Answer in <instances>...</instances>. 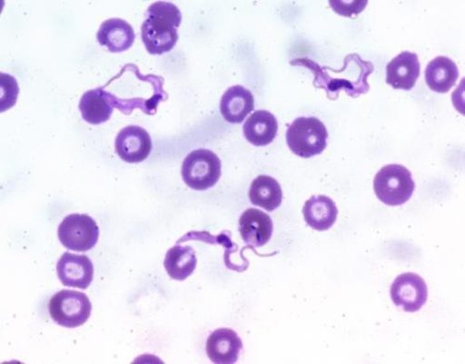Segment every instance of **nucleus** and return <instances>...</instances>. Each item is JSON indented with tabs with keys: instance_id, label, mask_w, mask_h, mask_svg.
<instances>
[{
	"instance_id": "nucleus-1",
	"label": "nucleus",
	"mask_w": 465,
	"mask_h": 364,
	"mask_svg": "<svg viewBox=\"0 0 465 364\" xmlns=\"http://www.w3.org/2000/svg\"><path fill=\"white\" fill-rule=\"evenodd\" d=\"M163 85V76L142 74L136 64H128L103 89L114 108L124 114L140 109L153 115L157 113L159 104L168 99Z\"/></svg>"
},
{
	"instance_id": "nucleus-2",
	"label": "nucleus",
	"mask_w": 465,
	"mask_h": 364,
	"mask_svg": "<svg viewBox=\"0 0 465 364\" xmlns=\"http://www.w3.org/2000/svg\"><path fill=\"white\" fill-rule=\"evenodd\" d=\"M291 64L312 70L315 74L314 85L319 89H324L328 98L331 100H336L341 91L353 98L369 93L368 77L374 71L373 64L364 61L357 54L347 55L340 70L321 67L317 63L308 59H296Z\"/></svg>"
},
{
	"instance_id": "nucleus-3",
	"label": "nucleus",
	"mask_w": 465,
	"mask_h": 364,
	"mask_svg": "<svg viewBox=\"0 0 465 364\" xmlns=\"http://www.w3.org/2000/svg\"><path fill=\"white\" fill-rule=\"evenodd\" d=\"M181 22L182 14L176 5L165 2L150 5L141 27L146 51L152 55L171 52L178 42L177 29Z\"/></svg>"
},
{
	"instance_id": "nucleus-4",
	"label": "nucleus",
	"mask_w": 465,
	"mask_h": 364,
	"mask_svg": "<svg viewBox=\"0 0 465 364\" xmlns=\"http://www.w3.org/2000/svg\"><path fill=\"white\" fill-rule=\"evenodd\" d=\"M329 134L325 125L317 117H299L288 125L286 140L296 155L310 158L319 155L327 147Z\"/></svg>"
},
{
	"instance_id": "nucleus-5",
	"label": "nucleus",
	"mask_w": 465,
	"mask_h": 364,
	"mask_svg": "<svg viewBox=\"0 0 465 364\" xmlns=\"http://www.w3.org/2000/svg\"><path fill=\"white\" fill-rule=\"evenodd\" d=\"M376 196L387 206H401L412 196L415 182L408 169L401 165L383 167L374 178Z\"/></svg>"
},
{
	"instance_id": "nucleus-6",
	"label": "nucleus",
	"mask_w": 465,
	"mask_h": 364,
	"mask_svg": "<svg viewBox=\"0 0 465 364\" xmlns=\"http://www.w3.org/2000/svg\"><path fill=\"white\" fill-rule=\"evenodd\" d=\"M222 175L220 158L212 151L198 149L192 151L184 159L182 177L193 190L205 191L213 187Z\"/></svg>"
},
{
	"instance_id": "nucleus-7",
	"label": "nucleus",
	"mask_w": 465,
	"mask_h": 364,
	"mask_svg": "<svg viewBox=\"0 0 465 364\" xmlns=\"http://www.w3.org/2000/svg\"><path fill=\"white\" fill-rule=\"evenodd\" d=\"M49 312L57 325L76 329L84 326L91 317L92 303L82 292L62 290L52 298Z\"/></svg>"
},
{
	"instance_id": "nucleus-8",
	"label": "nucleus",
	"mask_w": 465,
	"mask_h": 364,
	"mask_svg": "<svg viewBox=\"0 0 465 364\" xmlns=\"http://www.w3.org/2000/svg\"><path fill=\"white\" fill-rule=\"evenodd\" d=\"M99 227L85 214H72L64 219L58 228V237L67 250L84 252L93 250L99 240Z\"/></svg>"
},
{
	"instance_id": "nucleus-9",
	"label": "nucleus",
	"mask_w": 465,
	"mask_h": 364,
	"mask_svg": "<svg viewBox=\"0 0 465 364\" xmlns=\"http://www.w3.org/2000/svg\"><path fill=\"white\" fill-rule=\"evenodd\" d=\"M391 295L396 306L407 312H416L428 301L429 290L420 276L408 272L396 278Z\"/></svg>"
},
{
	"instance_id": "nucleus-10",
	"label": "nucleus",
	"mask_w": 465,
	"mask_h": 364,
	"mask_svg": "<svg viewBox=\"0 0 465 364\" xmlns=\"http://www.w3.org/2000/svg\"><path fill=\"white\" fill-rule=\"evenodd\" d=\"M56 270L64 286L83 290L91 286L94 274V264L87 256L69 252L61 257Z\"/></svg>"
},
{
	"instance_id": "nucleus-11",
	"label": "nucleus",
	"mask_w": 465,
	"mask_h": 364,
	"mask_svg": "<svg viewBox=\"0 0 465 364\" xmlns=\"http://www.w3.org/2000/svg\"><path fill=\"white\" fill-rule=\"evenodd\" d=\"M115 152L127 163H141L151 153L153 145L148 133L139 126L122 130L114 142Z\"/></svg>"
},
{
	"instance_id": "nucleus-12",
	"label": "nucleus",
	"mask_w": 465,
	"mask_h": 364,
	"mask_svg": "<svg viewBox=\"0 0 465 364\" xmlns=\"http://www.w3.org/2000/svg\"><path fill=\"white\" fill-rule=\"evenodd\" d=\"M420 64L418 55L403 52L386 66V84L396 90L411 91L420 76Z\"/></svg>"
},
{
	"instance_id": "nucleus-13",
	"label": "nucleus",
	"mask_w": 465,
	"mask_h": 364,
	"mask_svg": "<svg viewBox=\"0 0 465 364\" xmlns=\"http://www.w3.org/2000/svg\"><path fill=\"white\" fill-rule=\"evenodd\" d=\"M273 231L272 219L260 210L249 209L241 217V235L252 250L265 246L272 237Z\"/></svg>"
},
{
	"instance_id": "nucleus-14",
	"label": "nucleus",
	"mask_w": 465,
	"mask_h": 364,
	"mask_svg": "<svg viewBox=\"0 0 465 364\" xmlns=\"http://www.w3.org/2000/svg\"><path fill=\"white\" fill-rule=\"evenodd\" d=\"M97 40L99 44L106 47L110 53L120 54L132 48L135 33L128 22L112 18L101 25L97 32Z\"/></svg>"
},
{
	"instance_id": "nucleus-15",
	"label": "nucleus",
	"mask_w": 465,
	"mask_h": 364,
	"mask_svg": "<svg viewBox=\"0 0 465 364\" xmlns=\"http://www.w3.org/2000/svg\"><path fill=\"white\" fill-rule=\"evenodd\" d=\"M242 347V341L235 331L222 329L209 337L206 351L213 363L232 364L239 359Z\"/></svg>"
},
{
	"instance_id": "nucleus-16",
	"label": "nucleus",
	"mask_w": 465,
	"mask_h": 364,
	"mask_svg": "<svg viewBox=\"0 0 465 364\" xmlns=\"http://www.w3.org/2000/svg\"><path fill=\"white\" fill-rule=\"evenodd\" d=\"M220 109L227 123H242L247 115L254 109L253 95L242 86H232L223 95Z\"/></svg>"
},
{
	"instance_id": "nucleus-17",
	"label": "nucleus",
	"mask_w": 465,
	"mask_h": 364,
	"mask_svg": "<svg viewBox=\"0 0 465 364\" xmlns=\"http://www.w3.org/2000/svg\"><path fill=\"white\" fill-rule=\"evenodd\" d=\"M278 131L279 124L276 116L265 110L253 113L243 126L246 139L255 146H265L273 143Z\"/></svg>"
},
{
	"instance_id": "nucleus-18",
	"label": "nucleus",
	"mask_w": 465,
	"mask_h": 364,
	"mask_svg": "<svg viewBox=\"0 0 465 364\" xmlns=\"http://www.w3.org/2000/svg\"><path fill=\"white\" fill-rule=\"evenodd\" d=\"M302 213L305 222L320 231L331 229L338 217V210L333 200L325 195L312 196L307 200Z\"/></svg>"
},
{
	"instance_id": "nucleus-19",
	"label": "nucleus",
	"mask_w": 465,
	"mask_h": 364,
	"mask_svg": "<svg viewBox=\"0 0 465 364\" xmlns=\"http://www.w3.org/2000/svg\"><path fill=\"white\" fill-rule=\"evenodd\" d=\"M459 70L450 58L439 56L432 60L425 69V81L430 90L439 93H447L456 84Z\"/></svg>"
},
{
	"instance_id": "nucleus-20",
	"label": "nucleus",
	"mask_w": 465,
	"mask_h": 364,
	"mask_svg": "<svg viewBox=\"0 0 465 364\" xmlns=\"http://www.w3.org/2000/svg\"><path fill=\"white\" fill-rule=\"evenodd\" d=\"M249 196L252 205L272 212L281 207L283 192L277 180L261 175L252 182Z\"/></svg>"
},
{
	"instance_id": "nucleus-21",
	"label": "nucleus",
	"mask_w": 465,
	"mask_h": 364,
	"mask_svg": "<svg viewBox=\"0 0 465 364\" xmlns=\"http://www.w3.org/2000/svg\"><path fill=\"white\" fill-rule=\"evenodd\" d=\"M79 108L83 118L92 125L105 123L114 111V106L103 87L85 93L81 99Z\"/></svg>"
},
{
	"instance_id": "nucleus-22",
	"label": "nucleus",
	"mask_w": 465,
	"mask_h": 364,
	"mask_svg": "<svg viewBox=\"0 0 465 364\" xmlns=\"http://www.w3.org/2000/svg\"><path fill=\"white\" fill-rule=\"evenodd\" d=\"M197 262L195 251L189 246L183 247L178 244L168 251L164 267L172 279L183 280L195 271Z\"/></svg>"
},
{
	"instance_id": "nucleus-23",
	"label": "nucleus",
	"mask_w": 465,
	"mask_h": 364,
	"mask_svg": "<svg viewBox=\"0 0 465 364\" xmlns=\"http://www.w3.org/2000/svg\"><path fill=\"white\" fill-rule=\"evenodd\" d=\"M329 4L336 14L351 18L361 14L366 8L368 2L366 0H357V2H339V0L334 2V0H331Z\"/></svg>"
}]
</instances>
